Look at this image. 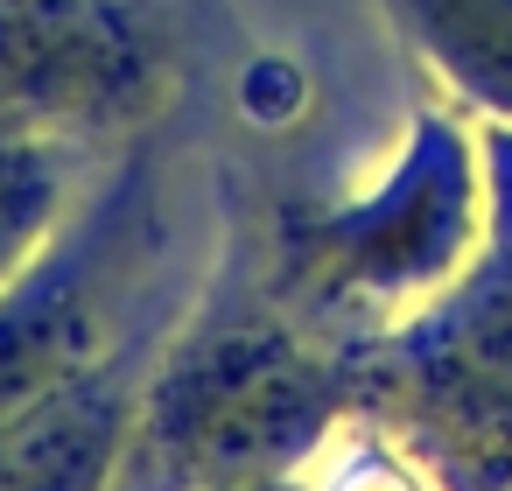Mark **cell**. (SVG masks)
Wrapping results in <instances>:
<instances>
[{
	"mask_svg": "<svg viewBox=\"0 0 512 491\" xmlns=\"http://www.w3.org/2000/svg\"><path fill=\"white\" fill-rule=\"evenodd\" d=\"M155 85V57L113 0H0V127L57 148L120 127Z\"/></svg>",
	"mask_w": 512,
	"mask_h": 491,
	"instance_id": "1",
	"label": "cell"
},
{
	"mask_svg": "<svg viewBox=\"0 0 512 491\" xmlns=\"http://www.w3.org/2000/svg\"><path fill=\"white\" fill-rule=\"evenodd\" d=\"M295 379L253 344H218L162 379L148 400V456L183 484H246L281 456Z\"/></svg>",
	"mask_w": 512,
	"mask_h": 491,
	"instance_id": "2",
	"label": "cell"
},
{
	"mask_svg": "<svg viewBox=\"0 0 512 491\" xmlns=\"http://www.w3.org/2000/svg\"><path fill=\"white\" fill-rule=\"evenodd\" d=\"M57 211H64V148L0 127V295L43 267Z\"/></svg>",
	"mask_w": 512,
	"mask_h": 491,
	"instance_id": "5",
	"label": "cell"
},
{
	"mask_svg": "<svg viewBox=\"0 0 512 491\" xmlns=\"http://www.w3.org/2000/svg\"><path fill=\"white\" fill-rule=\"evenodd\" d=\"M316 491H414V484H407V470H400V463H386V456L358 449V456H344Z\"/></svg>",
	"mask_w": 512,
	"mask_h": 491,
	"instance_id": "6",
	"label": "cell"
},
{
	"mask_svg": "<svg viewBox=\"0 0 512 491\" xmlns=\"http://www.w3.org/2000/svg\"><path fill=\"white\" fill-rule=\"evenodd\" d=\"M218 491H246V484H218Z\"/></svg>",
	"mask_w": 512,
	"mask_h": 491,
	"instance_id": "7",
	"label": "cell"
},
{
	"mask_svg": "<svg viewBox=\"0 0 512 491\" xmlns=\"http://www.w3.org/2000/svg\"><path fill=\"white\" fill-rule=\"evenodd\" d=\"M127 428V393L113 379H71L29 414L0 421V491H99Z\"/></svg>",
	"mask_w": 512,
	"mask_h": 491,
	"instance_id": "3",
	"label": "cell"
},
{
	"mask_svg": "<svg viewBox=\"0 0 512 491\" xmlns=\"http://www.w3.org/2000/svg\"><path fill=\"white\" fill-rule=\"evenodd\" d=\"M92 365V295L78 267H36L0 295V421L29 414Z\"/></svg>",
	"mask_w": 512,
	"mask_h": 491,
	"instance_id": "4",
	"label": "cell"
}]
</instances>
